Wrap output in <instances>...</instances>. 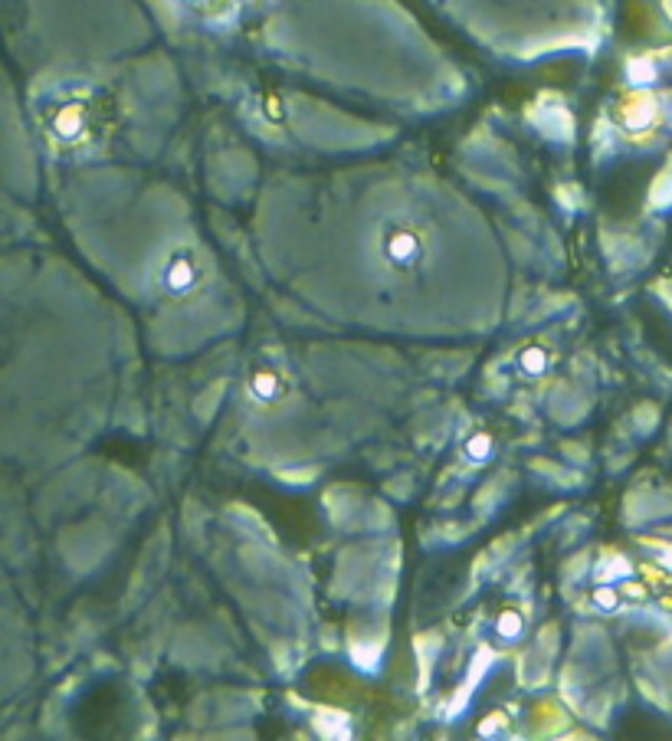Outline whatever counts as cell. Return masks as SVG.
<instances>
[{
  "label": "cell",
  "instance_id": "cell-1",
  "mask_svg": "<svg viewBox=\"0 0 672 741\" xmlns=\"http://www.w3.org/2000/svg\"><path fill=\"white\" fill-rule=\"evenodd\" d=\"M518 364H522V371L528 374H541L548 368V351L541 345H528L522 355H518Z\"/></svg>",
  "mask_w": 672,
  "mask_h": 741
},
{
  "label": "cell",
  "instance_id": "cell-4",
  "mask_svg": "<svg viewBox=\"0 0 672 741\" xmlns=\"http://www.w3.org/2000/svg\"><path fill=\"white\" fill-rule=\"evenodd\" d=\"M594 601H597V607L613 610V607H617V594L607 591V587H604V591H597V594H594Z\"/></svg>",
  "mask_w": 672,
  "mask_h": 741
},
{
  "label": "cell",
  "instance_id": "cell-2",
  "mask_svg": "<svg viewBox=\"0 0 672 741\" xmlns=\"http://www.w3.org/2000/svg\"><path fill=\"white\" fill-rule=\"evenodd\" d=\"M495 630L502 633V637H518L522 633V614H515V610H502L499 620H495Z\"/></svg>",
  "mask_w": 672,
  "mask_h": 741
},
{
  "label": "cell",
  "instance_id": "cell-3",
  "mask_svg": "<svg viewBox=\"0 0 672 741\" xmlns=\"http://www.w3.org/2000/svg\"><path fill=\"white\" fill-rule=\"evenodd\" d=\"M489 453H492V440L486 433H476V437L469 440V456H473V460H486Z\"/></svg>",
  "mask_w": 672,
  "mask_h": 741
}]
</instances>
